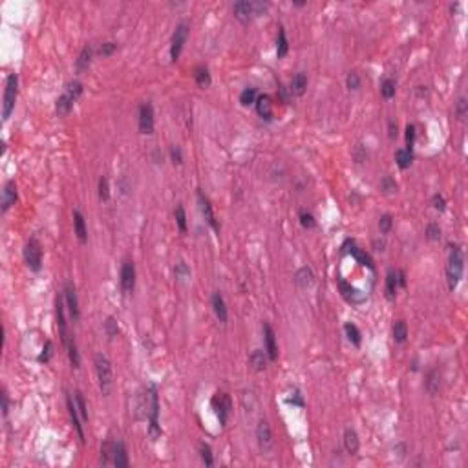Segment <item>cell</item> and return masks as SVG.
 I'll use <instances>...</instances> for the list:
<instances>
[{
    "mask_svg": "<svg viewBox=\"0 0 468 468\" xmlns=\"http://www.w3.org/2000/svg\"><path fill=\"white\" fill-rule=\"evenodd\" d=\"M397 289H399L397 271H388V275H386V298L388 300H395Z\"/></svg>",
    "mask_w": 468,
    "mask_h": 468,
    "instance_id": "f1b7e54d",
    "label": "cell"
},
{
    "mask_svg": "<svg viewBox=\"0 0 468 468\" xmlns=\"http://www.w3.org/2000/svg\"><path fill=\"white\" fill-rule=\"evenodd\" d=\"M254 104H256V112H258V115L262 119L265 121L273 119V102H271V97L267 95V94L258 95V99H256Z\"/></svg>",
    "mask_w": 468,
    "mask_h": 468,
    "instance_id": "ffe728a7",
    "label": "cell"
},
{
    "mask_svg": "<svg viewBox=\"0 0 468 468\" xmlns=\"http://www.w3.org/2000/svg\"><path fill=\"white\" fill-rule=\"evenodd\" d=\"M15 201H17V185L13 180H9L6 181L4 190H2V212H7V209L15 205Z\"/></svg>",
    "mask_w": 468,
    "mask_h": 468,
    "instance_id": "d6986e66",
    "label": "cell"
},
{
    "mask_svg": "<svg viewBox=\"0 0 468 468\" xmlns=\"http://www.w3.org/2000/svg\"><path fill=\"white\" fill-rule=\"evenodd\" d=\"M346 86L349 90H359L360 88V77L357 72H349L348 77H346Z\"/></svg>",
    "mask_w": 468,
    "mask_h": 468,
    "instance_id": "db71d44e",
    "label": "cell"
},
{
    "mask_svg": "<svg viewBox=\"0 0 468 468\" xmlns=\"http://www.w3.org/2000/svg\"><path fill=\"white\" fill-rule=\"evenodd\" d=\"M92 57H94V48H92L90 44H86L83 49H81V53H79L77 60H75V72L77 73H83L88 70V66L92 64Z\"/></svg>",
    "mask_w": 468,
    "mask_h": 468,
    "instance_id": "603a6c76",
    "label": "cell"
},
{
    "mask_svg": "<svg viewBox=\"0 0 468 468\" xmlns=\"http://www.w3.org/2000/svg\"><path fill=\"white\" fill-rule=\"evenodd\" d=\"M198 203H199V209H201V214H203L205 220H207V223H209L210 227L214 229L216 233H220V223H218V220H216V214H214L212 203H210V199L207 198L201 190H198Z\"/></svg>",
    "mask_w": 468,
    "mask_h": 468,
    "instance_id": "9a60e30c",
    "label": "cell"
},
{
    "mask_svg": "<svg viewBox=\"0 0 468 468\" xmlns=\"http://www.w3.org/2000/svg\"><path fill=\"white\" fill-rule=\"evenodd\" d=\"M234 15L236 18H240L241 22H247L251 20V17L254 15H262L267 9V4L265 2H247V0H241V2H236L234 4Z\"/></svg>",
    "mask_w": 468,
    "mask_h": 468,
    "instance_id": "8992f818",
    "label": "cell"
},
{
    "mask_svg": "<svg viewBox=\"0 0 468 468\" xmlns=\"http://www.w3.org/2000/svg\"><path fill=\"white\" fill-rule=\"evenodd\" d=\"M188 22H185V20H181L180 24L176 26L174 33H172V41H170V59L178 60L180 59L181 51H183V46H185L187 42V37H188Z\"/></svg>",
    "mask_w": 468,
    "mask_h": 468,
    "instance_id": "ba28073f",
    "label": "cell"
},
{
    "mask_svg": "<svg viewBox=\"0 0 468 468\" xmlns=\"http://www.w3.org/2000/svg\"><path fill=\"white\" fill-rule=\"evenodd\" d=\"M294 282L298 283L300 287H309L315 282V276H313V271L307 269V267H300V269L294 273Z\"/></svg>",
    "mask_w": 468,
    "mask_h": 468,
    "instance_id": "f546056e",
    "label": "cell"
},
{
    "mask_svg": "<svg viewBox=\"0 0 468 468\" xmlns=\"http://www.w3.org/2000/svg\"><path fill=\"white\" fill-rule=\"evenodd\" d=\"M136 287V265L132 260H125L121 267V289L125 294H130Z\"/></svg>",
    "mask_w": 468,
    "mask_h": 468,
    "instance_id": "8fae6325",
    "label": "cell"
},
{
    "mask_svg": "<svg viewBox=\"0 0 468 468\" xmlns=\"http://www.w3.org/2000/svg\"><path fill=\"white\" fill-rule=\"evenodd\" d=\"M463 269H465V252L461 245H448V264H446V280L448 289L454 291L457 283L461 282Z\"/></svg>",
    "mask_w": 468,
    "mask_h": 468,
    "instance_id": "6da1fadb",
    "label": "cell"
},
{
    "mask_svg": "<svg viewBox=\"0 0 468 468\" xmlns=\"http://www.w3.org/2000/svg\"><path fill=\"white\" fill-rule=\"evenodd\" d=\"M293 397H287V402L289 404H294V406H304V399H302L300 391L294 390L293 393H291Z\"/></svg>",
    "mask_w": 468,
    "mask_h": 468,
    "instance_id": "94428289",
    "label": "cell"
},
{
    "mask_svg": "<svg viewBox=\"0 0 468 468\" xmlns=\"http://www.w3.org/2000/svg\"><path fill=\"white\" fill-rule=\"evenodd\" d=\"M7 412H9V397H7L6 390H2V415L6 417Z\"/></svg>",
    "mask_w": 468,
    "mask_h": 468,
    "instance_id": "6125c7cd",
    "label": "cell"
},
{
    "mask_svg": "<svg viewBox=\"0 0 468 468\" xmlns=\"http://www.w3.org/2000/svg\"><path fill=\"white\" fill-rule=\"evenodd\" d=\"M344 448H346V452L348 454H357L360 448V441H359V435H357V432H355L353 428H348L346 432H344Z\"/></svg>",
    "mask_w": 468,
    "mask_h": 468,
    "instance_id": "cb8c5ba5",
    "label": "cell"
},
{
    "mask_svg": "<svg viewBox=\"0 0 468 468\" xmlns=\"http://www.w3.org/2000/svg\"><path fill=\"white\" fill-rule=\"evenodd\" d=\"M364 157H366V152H362V144H359L357 150H355V159H357V163H362Z\"/></svg>",
    "mask_w": 468,
    "mask_h": 468,
    "instance_id": "be15d7a7",
    "label": "cell"
},
{
    "mask_svg": "<svg viewBox=\"0 0 468 468\" xmlns=\"http://www.w3.org/2000/svg\"><path fill=\"white\" fill-rule=\"evenodd\" d=\"M73 397H75V402H77V408H79V414H81V419H83V422L86 424V422H88V406H86L84 395L79 390H75V391H73Z\"/></svg>",
    "mask_w": 468,
    "mask_h": 468,
    "instance_id": "ab89813d",
    "label": "cell"
},
{
    "mask_svg": "<svg viewBox=\"0 0 468 468\" xmlns=\"http://www.w3.org/2000/svg\"><path fill=\"white\" fill-rule=\"evenodd\" d=\"M83 90H84L83 83H81V81H77V79H73V81H70V83L66 84L64 94H68V95L72 97V99H75V101H77L79 97L83 95Z\"/></svg>",
    "mask_w": 468,
    "mask_h": 468,
    "instance_id": "74e56055",
    "label": "cell"
},
{
    "mask_svg": "<svg viewBox=\"0 0 468 468\" xmlns=\"http://www.w3.org/2000/svg\"><path fill=\"white\" fill-rule=\"evenodd\" d=\"M256 439H258V446H260L262 456H271L275 443H273V432H271L269 422H267L265 419L258 421V426H256Z\"/></svg>",
    "mask_w": 468,
    "mask_h": 468,
    "instance_id": "9c48e42d",
    "label": "cell"
},
{
    "mask_svg": "<svg viewBox=\"0 0 468 468\" xmlns=\"http://www.w3.org/2000/svg\"><path fill=\"white\" fill-rule=\"evenodd\" d=\"M287 51H289L287 35H285L283 26H280V28H278V35H276V55H278V59L285 57V55H287Z\"/></svg>",
    "mask_w": 468,
    "mask_h": 468,
    "instance_id": "83f0119b",
    "label": "cell"
},
{
    "mask_svg": "<svg viewBox=\"0 0 468 468\" xmlns=\"http://www.w3.org/2000/svg\"><path fill=\"white\" fill-rule=\"evenodd\" d=\"M388 130H390V132H388L390 139H395L397 138V125L393 123V121H390V123H388Z\"/></svg>",
    "mask_w": 468,
    "mask_h": 468,
    "instance_id": "03108f58",
    "label": "cell"
},
{
    "mask_svg": "<svg viewBox=\"0 0 468 468\" xmlns=\"http://www.w3.org/2000/svg\"><path fill=\"white\" fill-rule=\"evenodd\" d=\"M168 152H170V159H172L174 165H181L183 163V154H181L180 144H170Z\"/></svg>",
    "mask_w": 468,
    "mask_h": 468,
    "instance_id": "11a10c76",
    "label": "cell"
},
{
    "mask_svg": "<svg viewBox=\"0 0 468 468\" xmlns=\"http://www.w3.org/2000/svg\"><path fill=\"white\" fill-rule=\"evenodd\" d=\"M64 296H57V300H55V315H57V328H59V335L60 338H62V344L68 342V338H70V335H68V322H66V313H64Z\"/></svg>",
    "mask_w": 468,
    "mask_h": 468,
    "instance_id": "7c38bea8",
    "label": "cell"
},
{
    "mask_svg": "<svg viewBox=\"0 0 468 468\" xmlns=\"http://www.w3.org/2000/svg\"><path fill=\"white\" fill-rule=\"evenodd\" d=\"M148 435L152 441H157L161 437V426H159V397H157V388L150 386L148 388Z\"/></svg>",
    "mask_w": 468,
    "mask_h": 468,
    "instance_id": "3957f363",
    "label": "cell"
},
{
    "mask_svg": "<svg viewBox=\"0 0 468 468\" xmlns=\"http://www.w3.org/2000/svg\"><path fill=\"white\" fill-rule=\"evenodd\" d=\"M210 302H212V309H214V313H216L218 320L225 324L227 318H229V313H227V306H225V300H223L222 293H220V291H214Z\"/></svg>",
    "mask_w": 468,
    "mask_h": 468,
    "instance_id": "44dd1931",
    "label": "cell"
},
{
    "mask_svg": "<svg viewBox=\"0 0 468 468\" xmlns=\"http://www.w3.org/2000/svg\"><path fill=\"white\" fill-rule=\"evenodd\" d=\"M380 188H382L386 194L395 192V190H397L395 180H393V178H390V176H384V178H382V181H380Z\"/></svg>",
    "mask_w": 468,
    "mask_h": 468,
    "instance_id": "f5cc1de1",
    "label": "cell"
},
{
    "mask_svg": "<svg viewBox=\"0 0 468 468\" xmlns=\"http://www.w3.org/2000/svg\"><path fill=\"white\" fill-rule=\"evenodd\" d=\"M75 102H77V101H75V99H72V97L68 95V94H62V95L57 99V106H55V108H57V114H59L60 117H62V115H68V114H70V110L73 108V104H75Z\"/></svg>",
    "mask_w": 468,
    "mask_h": 468,
    "instance_id": "4dcf8cb0",
    "label": "cell"
},
{
    "mask_svg": "<svg viewBox=\"0 0 468 468\" xmlns=\"http://www.w3.org/2000/svg\"><path fill=\"white\" fill-rule=\"evenodd\" d=\"M73 231L77 234V240L81 243H86L88 241V229H86V220H84L83 212L79 209H73Z\"/></svg>",
    "mask_w": 468,
    "mask_h": 468,
    "instance_id": "ac0fdd59",
    "label": "cell"
},
{
    "mask_svg": "<svg viewBox=\"0 0 468 468\" xmlns=\"http://www.w3.org/2000/svg\"><path fill=\"white\" fill-rule=\"evenodd\" d=\"M174 275L178 280H185V278H188V275H190V271H188V267H187V264L181 260V262H178L174 267Z\"/></svg>",
    "mask_w": 468,
    "mask_h": 468,
    "instance_id": "f907efd6",
    "label": "cell"
},
{
    "mask_svg": "<svg viewBox=\"0 0 468 468\" xmlns=\"http://www.w3.org/2000/svg\"><path fill=\"white\" fill-rule=\"evenodd\" d=\"M139 132L146 136L154 132V106L148 101L139 106Z\"/></svg>",
    "mask_w": 468,
    "mask_h": 468,
    "instance_id": "30bf717a",
    "label": "cell"
},
{
    "mask_svg": "<svg viewBox=\"0 0 468 468\" xmlns=\"http://www.w3.org/2000/svg\"><path fill=\"white\" fill-rule=\"evenodd\" d=\"M391 227H393V218H391L390 214H382L380 220H378V229H380V233L388 234L391 231Z\"/></svg>",
    "mask_w": 468,
    "mask_h": 468,
    "instance_id": "681fc988",
    "label": "cell"
},
{
    "mask_svg": "<svg viewBox=\"0 0 468 468\" xmlns=\"http://www.w3.org/2000/svg\"><path fill=\"white\" fill-rule=\"evenodd\" d=\"M128 465H130V461H128V450H126L125 443L117 439L114 443V467L126 468Z\"/></svg>",
    "mask_w": 468,
    "mask_h": 468,
    "instance_id": "7402d4cb",
    "label": "cell"
},
{
    "mask_svg": "<svg viewBox=\"0 0 468 468\" xmlns=\"http://www.w3.org/2000/svg\"><path fill=\"white\" fill-rule=\"evenodd\" d=\"M432 205L433 209L439 210V212H444L446 209V199L443 198V194H433L432 196Z\"/></svg>",
    "mask_w": 468,
    "mask_h": 468,
    "instance_id": "91938a15",
    "label": "cell"
},
{
    "mask_svg": "<svg viewBox=\"0 0 468 468\" xmlns=\"http://www.w3.org/2000/svg\"><path fill=\"white\" fill-rule=\"evenodd\" d=\"M24 262L30 271L39 273L42 267V245L37 238H30L24 245Z\"/></svg>",
    "mask_w": 468,
    "mask_h": 468,
    "instance_id": "5b68a950",
    "label": "cell"
},
{
    "mask_svg": "<svg viewBox=\"0 0 468 468\" xmlns=\"http://www.w3.org/2000/svg\"><path fill=\"white\" fill-rule=\"evenodd\" d=\"M104 333H106L108 338H115V336L119 335V324H117V320H115L114 317L106 318V322H104Z\"/></svg>",
    "mask_w": 468,
    "mask_h": 468,
    "instance_id": "7bdbcfd3",
    "label": "cell"
},
{
    "mask_svg": "<svg viewBox=\"0 0 468 468\" xmlns=\"http://www.w3.org/2000/svg\"><path fill=\"white\" fill-rule=\"evenodd\" d=\"M467 114H468V101H467V97H459L457 99V102H456V115H457V119H465L467 117Z\"/></svg>",
    "mask_w": 468,
    "mask_h": 468,
    "instance_id": "7dc6e473",
    "label": "cell"
},
{
    "mask_svg": "<svg viewBox=\"0 0 468 468\" xmlns=\"http://www.w3.org/2000/svg\"><path fill=\"white\" fill-rule=\"evenodd\" d=\"M349 252H351V256H353L360 265H366V267L373 269V262H372V258H370V254H366L362 249H359V247H351Z\"/></svg>",
    "mask_w": 468,
    "mask_h": 468,
    "instance_id": "f35d334b",
    "label": "cell"
},
{
    "mask_svg": "<svg viewBox=\"0 0 468 468\" xmlns=\"http://www.w3.org/2000/svg\"><path fill=\"white\" fill-rule=\"evenodd\" d=\"M264 342H265V353H267L269 360L278 359V344H276L275 329H273L267 322L264 324Z\"/></svg>",
    "mask_w": 468,
    "mask_h": 468,
    "instance_id": "e0dca14e",
    "label": "cell"
},
{
    "mask_svg": "<svg viewBox=\"0 0 468 468\" xmlns=\"http://www.w3.org/2000/svg\"><path fill=\"white\" fill-rule=\"evenodd\" d=\"M439 388H441V375H439L437 370H432V372H428L426 375V390L430 395H435L439 391Z\"/></svg>",
    "mask_w": 468,
    "mask_h": 468,
    "instance_id": "d6a6232c",
    "label": "cell"
},
{
    "mask_svg": "<svg viewBox=\"0 0 468 468\" xmlns=\"http://www.w3.org/2000/svg\"><path fill=\"white\" fill-rule=\"evenodd\" d=\"M174 216H176V223H178V229H180L181 233H187V214H185L183 205H178V207H176Z\"/></svg>",
    "mask_w": 468,
    "mask_h": 468,
    "instance_id": "f6af8a7d",
    "label": "cell"
},
{
    "mask_svg": "<svg viewBox=\"0 0 468 468\" xmlns=\"http://www.w3.org/2000/svg\"><path fill=\"white\" fill-rule=\"evenodd\" d=\"M391 331H393V340H395L397 344L406 342V338H408V326H406L404 320H397Z\"/></svg>",
    "mask_w": 468,
    "mask_h": 468,
    "instance_id": "1f68e13d",
    "label": "cell"
},
{
    "mask_svg": "<svg viewBox=\"0 0 468 468\" xmlns=\"http://www.w3.org/2000/svg\"><path fill=\"white\" fill-rule=\"evenodd\" d=\"M338 289H340L342 296L349 302V304L359 306V304H362V302H366V294L362 293V291H359V289H355L353 285H349V283L346 282V280H342V278L338 280Z\"/></svg>",
    "mask_w": 468,
    "mask_h": 468,
    "instance_id": "2e32d148",
    "label": "cell"
},
{
    "mask_svg": "<svg viewBox=\"0 0 468 468\" xmlns=\"http://www.w3.org/2000/svg\"><path fill=\"white\" fill-rule=\"evenodd\" d=\"M108 198H110L108 178H106V176H101V178H99V199H101V201H108Z\"/></svg>",
    "mask_w": 468,
    "mask_h": 468,
    "instance_id": "bcb514c9",
    "label": "cell"
},
{
    "mask_svg": "<svg viewBox=\"0 0 468 468\" xmlns=\"http://www.w3.org/2000/svg\"><path fill=\"white\" fill-rule=\"evenodd\" d=\"M18 95V77L17 73H9L6 79V90H4V102H2V119L7 121L11 112L15 110V102Z\"/></svg>",
    "mask_w": 468,
    "mask_h": 468,
    "instance_id": "277c9868",
    "label": "cell"
},
{
    "mask_svg": "<svg viewBox=\"0 0 468 468\" xmlns=\"http://www.w3.org/2000/svg\"><path fill=\"white\" fill-rule=\"evenodd\" d=\"M414 144H415V126L408 125L406 126V150H414Z\"/></svg>",
    "mask_w": 468,
    "mask_h": 468,
    "instance_id": "680465c9",
    "label": "cell"
},
{
    "mask_svg": "<svg viewBox=\"0 0 468 468\" xmlns=\"http://www.w3.org/2000/svg\"><path fill=\"white\" fill-rule=\"evenodd\" d=\"M68 349V357H70V362H72L73 368H79V364H81V357H79V351H77V344H75V340H73V336H70L68 338V342L64 344Z\"/></svg>",
    "mask_w": 468,
    "mask_h": 468,
    "instance_id": "8d00e7d4",
    "label": "cell"
},
{
    "mask_svg": "<svg viewBox=\"0 0 468 468\" xmlns=\"http://www.w3.org/2000/svg\"><path fill=\"white\" fill-rule=\"evenodd\" d=\"M256 99H258V95H256V88H252V86L243 88V92L240 94V102L243 104V106H249V104H252V102H256Z\"/></svg>",
    "mask_w": 468,
    "mask_h": 468,
    "instance_id": "60d3db41",
    "label": "cell"
},
{
    "mask_svg": "<svg viewBox=\"0 0 468 468\" xmlns=\"http://www.w3.org/2000/svg\"><path fill=\"white\" fill-rule=\"evenodd\" d=\"M194 79H196V83H198V86H201V88H207L210 84V72L207 66H196V70H194Z\"/></svg>",
    "mask_w": 468,
    "mask_h": 468,
    "instance_id": "836d02e7",
    "label": "cell"
},
{
    "mask_svg": "<svg viewBox=\"0 0 468 468\" xmlns=\"http://www.w3.org/2000/svg\"><path fill=\"white\" fill-rule=\"evenodd\" d=\"M66 406H68V414H70V419L73 422V428L77 430V435L81 439V443H84V422L81 419V414H79L77 402H75V397L72 393L66 395Z\"/></svg>",
    "mask_w": 468,
    "mask_h": 468,
    "instance_id": "4fadbf2b",
    "label": "cell"
},
{
    "mask_svg": "<svg viewBox=\"0 0 468 468\" xmlns=\"http://www.w3.org/2000/svg\"><path fill=\"white\" fill-rule=\"evenodd\" d=\"M380 94H382L384 99H391V97L395 95V81L390 77L384 79V81L380 83Z\"/></svg>",
    "mask_w": 468,
    "mask_h": 468,
    "instance_id": "b9f144b4",
    "label": "cell"
},
{
    "mask_svg": "<svg viewBox=\"0 0 468 468\" xmlns=\"http://www.w3.org/2000/svg\"><path fill=\"white\" fill-rule=\"evenodd\" d=\"M344 331H346V336H348L349 342L353 344V346H360V342H362V335H360V331L357 326L348 322V324H344Z\"/></svg>",
    "mask_w": 468,
    "mask_h": 468,
    "instance_id": "e575fe53",
    "label": "cell"
},
{
    "mask_svg": "<svg viewBox=\"0 0 468 468\" xmlns=\"http://www.w3.org/2000/svg\"><path fill=\"white\" fill-rule=\"evenodd\" d=\"M397 280H399V287H406V273L404 271H397Z\"/></svg>",
    "mask_w": 468,
    "mask_h": 468,
    "instance_id": "e7e4bbea",
    "label": "cell"
},
{
    "mask_svg": "<svg viewBox=\"0 0 468 468\" xmlns=\"http://www.w3.org/2000/svg\"><path fill=\"white\" fill-rule=\"evenodd\" d=\"M412 159H414V152L406 150V148H399L395 152V161L401 168H408L412 165Z\"/></svg>",
    "mask_w": 468,
    "mask_h": 468,
    "instance_id": "d590c367",
    "label": "cell"
},
{
    "mask_svg": "<svg viewBox=\"0 0 468 468\" xmlns=\"http://www.w3.org/2000/svg\"><path fill=\"white\" fill-rule=\"evenodd\" d=\"M210 402H212V408H214L218 419H220V424L225 426L229 417H231V412H233V399H231V395L225 393V391H218Z\"/></svg>",
    "mask_w": 468,
    "mask_h": 468,
    "instance_id": "52a82bcc",
    "label": "cell"
},
{
    "mask_svg": "<svg viewBox=\"0 0 468 468\" xmlns=\"http://www.w3.org/2000/svg\"><path fill=\"white\" fill-rule=\"evenodd\" d=\"M199 457H201V461L205 463V467H212V465H214V456H212V450H210L209 444H205V443L199 444Z\"/></svg>",
    "mask_w": 468,
    "mask_h": 468,
    "instance_id": "ee69618b",
    "label": "cell"
},
{
    "mask_svg": "<svg viewBox=\"0 0 468 468\" xmlns=\"http://www.w3.org/2000/svg\"><path fill=\"white\" fill-rule=\"evenodd\" d=\"M115 49H117V42L108 41V42H102V44H101V48H99V53H101L102 57H110V55L114 53Z\"/></svg>",
    "mask_w": 468,
    "mask_h": 468,
    "instance_id": "6f0895ef",
    "label": "cell"
},
{
    "mask_svg": "<svg viewBox=\"0 0 468 468\" xmlns=\"http://www.w3.org/2000/svg\"><path fill=\"white\" fill-rule=\"evenodd\" d=\"M64 302H66V307L68 311H70L72 320L77 322L79 318H81V309H79L77 291H75V285L72 282H66V285H64Z\"/></svg>",
    "mask_w": 468,
    "mask_h": 468,
    "instance_id": "5bb4252c",
    "label": "cell"
},
{
    "mask_svg": "<svg viewBox=\"0 0 468 468\" xmlns=\"http://www.w3.org/2000/svg\"><path fill=\"white\" fill-rule=\"evenodd\" d=\"M51 355H53V342H51V340H46V342H44V348H42V353L39 355V360H41V362H48V360L51 359Z\"/></svg>",
    "mask_w": 468,
    "mask_h": 468,
    "instance_id": "9f6ffc18",
    "label": "cell"
},
{
    "mask_svg": "<svg viewBox=\"0 0 468 468\" xmlns=\"http://www.w3.org/2000/svg\"><path fill=\"white\" fill-rule=\"evenodd\" d=\"M94 364H95V373L97 380H99V390L104 397H108L114 388V370H112V362L106 355L97 353L94 357Z\"/></svg>",
    "mask_w": 468,
    "mask_h": 468,
    "instance_id": "7a4b0ae2",
    "label": "cell"
},
{
    "mask_svg": "<svg viewBox=\"0 0 468 468\" xmlns=\"http://www.w3.org/2000/svg\"><path fill=\"white\" fill-rule=\"evenodd\" d=\"M298 218H300V223H302V227H304V229H313L315 225H317V222H315L313 214H311V212H307V210H300Z\"/></svg>",
    "mask_w": 468,
    "mask_h": 468,
    "instance_id": "c3c4849f",
    "label": "cell"
},
{
    "mask_svg": "<svg viewBox=\"0 0 468 468\" xmlns=\"http://www.w3.org/2000/svg\"><path fill=\"white\" fill-rule=\"evenodd\" d=\"M267 360H269V357H267V353L262 351V349H254L251 353V357H249V362H251V366L254 368L256 372H264L265 368H267Z\"/></svg>",
    "mask_w": 468,
    "mask_h": 468,
    "instance_id": "484cf974",
    "label": "cell"
},
{
    "mask_svg": "<svg viewBox=\"0 0 468 468\" xmlns=\"http://www.w3.org/2000/svg\"><path fill=\"white\" fill-rule=\"evenodd\" d=\"M426 238L430 241H437L439 238H441V227H439L437 223H430L426 227Z\"/></svg>",
    "mask_w": 468,
    "mask_h": 468,
    "instance_id": "816d5d0a",
    "label": "cell"
},
{
    "mask_svg": "<svg viewBox=\"0 0 468 468\" xmlns=\"http://www.w3.org/2000/svg\"><path fill=\"white\" fill-rule=\"evenodd\" d=\"M114 443L115 441H104L101 444V457L99 463L104 467H114Z\"/></svg>",
    "mask_w": 468,
    "mask_h": 468,
    "instance_id": "d4e9b609",
    "label": "cell"
},
{
    "mask_svg": "<svg viewBox=\"0 0 468 468\" xmlns=\"http://www.w3.org/2000/svg\"><path fill=\"white\" fill-rule=\"evenodd\" d=\"M306 88H307V75L304 72H298L293 77V81H291V94L300 97L306 94Z\"/></svg>",
    "mask_w": 468,
    "mask_h": 468,
    "instance_id": "4316f807",
    "label": "cell"
}]
</instances>
